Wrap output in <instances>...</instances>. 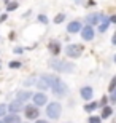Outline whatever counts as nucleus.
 Segmentation results:
<instances>
[{
    "instance_id": "f03ea898",
    "label": "nucleus",
    "mask_w": 116,
    "mask_h": 123,
    "mask_svg": "<svg viewBox=\"0 0 116 123\" xmlns=\"http://www.w3.org/2000/svg\"><path fill=\"white\" fill-rule=\"evenodd\" d=\"M49 66L54 69V70H59V72H73V64L72 62H65V61H59V59H53L51 62H49Z\"/></svg>"
},
{
    "instance_id": "a878e982",
    "label": "nucleus",
    "mask_w": 116,
    "mask_h": 123,
    "mask_svg": "<svg viewBox=\"0 0 116 123\" xmlns=\"http://www.w3.org/2000/svg\"><path fill=\"white\" fill-rule=\"evenodd\" d=\"M107 102H108L107 96H102V99H100V104H99V105H107Z\"/></svg>"
},
{
    "instance_id": "c756f323",
    "label": "nucleus",
    "mask_w": 116,
    "mask_h": 123,
    "mask_svg": "<svg viewBox=\"0 0 116 123\" xmlns=\"http://www.w3.org/2000/svg\"><path fill=\"white\" fill-rule=\"evenodd\" d=\"M88 5H89V6H92V5H95V2H94V0H88Z\"/></svg>"
},
{
    "instance_id": "1a4fd4ad",
    "label": "nucleus",
    "mask_w": 116,
    "mask_h": 123,
    "mask_svg": "<svg viewBox=\"0 0 116 123\" xmlns=\"http://www.w3.org/2000/svg\"><path fill=\"white\" fill-rule=\"evenodd\" d=\"M6 110H10V114H18L22 110V102H19L18 99H14L10 105H6Z\"/></svg>"
},
{
    "instance_id": "dca6fc26",
    "label": "nucleus",
    "mask_w": 116,
    "mask_h": 123,
    "mask_svg": "<svg viewBox=\"0 0 116 123\" xmlns=\"http://www.w3.org/2000/svg\"><path fill=\"white\" fill-rule=\"evenodd\" d=\"M108 27H110V21H108V18H105L102 23L99 24V32H102V34H103V32L108 31Z\"/></svg>"
},
{
    "instance_id": "20e7f679",
    "label": "nucleus",
    "mask_w": 116,
    "mask_h": 123,
    "mask_svg": "<svg viewBox=\"0 0 116 123\" xmlns=\"http://www.w3.org/2000/svg\"><path fill=\"white\" fill-rule=\"evenodd\" d=\"M24 109V114H26V118L27 120H37L38 117H40V110H38V107L37 105H26V107H22Z\"/></svg>"
},
{
    "instance_id": "a211bd4d",
    "label": "nucleus",
    "mask_w": 116,
    "mask_h": 123,
    "mask_svg": "<svg viewBox=\"0 0 116 123\" xmlns=\"http://www.w3.org/2000/svg\"><path fill=\"white\" fill-rule=\"evenodd\" d=\"M37 86L40 88V90H48V83L45 82V80H43V78H40V80H38V82H37Z\"/></svg>"
},
{
    "instance_id": "6ab92c4d",
    "label": "nucleus",
    "mask_w": 116,
    "mask_h": 123,
    "mask_svg": "<svg viewBox=\"0 0 116 123\" xmlns=\"http://www.w3.org/2000/svg\"><path fill=\"white\" fill-rule=\"evenodd\" d=\"M64 19H65V14H64V13H59L57 16L54 18V23H56V24H61V23L64 21Z\"/></svg>"
},
{
    "instance_id": "f3484780",
    "label": "nucleus",
    "mask_w": 116,
    "mask_h": 123,
    "mask_svg": "<svg viewBox=\"0 0 116 123\" xmlns=\"http://www.w3.org/2000/svg\"><path fill=\"white\" fill-rule=\"evenodd\" d=\"M97 107H99L97 102H88V104L84 105V110H86V112H92V110H95Z\"/></svg>"
},
{
    "instance_id": "5701e85b",
    "label": "nucleus",
    "mask_w": 116,
    "mask_h": 123,
    "mask_svg": "<svg viewBox=\"0 0 116 123\" xmlns=\"http://www.w3.org/2000/svg\"><path fill=\"white\" fill-rule=\"evenodd\" d=\"M115 86H116V78H111V82H110V86H108L110 93H111V91H115Z\"/></svg>"
},
{
    "instance_id": "c85d7f7f",
    "label": "nucleus",
    "mask_w": 116,
    "mask_h": 123,
    "mask_svg": "<svg viewBox=\"0 0 116 123\" xmlns=\"http://www.w3.org/2000/svg\"><path fill=\"white\" fill-rule=\"evenodd\" d=\"M14 53H22V48L18 46V48H14Z\"/></svg>"
},
{
    "instance_id": "4be33fe9",
    "label": "nucleus",
    "mask_w": 116,
    "mask_h": 123,
    "mask_svg": "<svg viewBox=\"0 0 116 123\" xmlns=\"http://www.w3.org/2000/svg\"><path fill=\"white\" fill-rule=\"evenodd\" d=\"M5 115H6V105L0 104V117H5Z\"/></svg>"
},
{
    "instance_id": "2eb2a0df",
    "label": "nucleus",
    "mask_w": 116,
    "mask_h": 123,
    "mask_svg": "<svg viewBox=\"0 0 116 123\" xmlns=\"http://www.w3.org/2000/svg\"><path fill=\"white\" fill-rule=\"evenodd\" d=\"M111 114H113V109L110 107V105H103V109H102V117L100 118H108V117H111Z\"/></svg>"
},
{
    "instance_id": "4468645a",
    "label": "nucleus",
    "mask_w": 116,
    "mask_h": 123,
    "mask_svg": "<svg viewBox=\"0 0 116 123\" xmlns=\"http://www.w3.org/2000/svg\"><path fill=\"white\" fill-rule=\"evenodd\" d=\"M48 46H49V51L53 53V56H57V55H59V51H61V45H59V42L53 40Z\"/></svg>"
},
{
    "instance_id": "393cba45",
    "label": "nucleus",
    "mask_w": 116,
    "mask_h": 123,
    "mask_svg": "<svg viewBox=\"0 0 116 123\" xmlns=\"http://www.w3.org/2000/svg\"><path fill=\"white\" fill-rule=\"evenodd\" d=\"M100 120H102L100 117H94V115H92V117L89 118V123H100Z\"/></svg>"
},
{
    "instance_id": "f8f14e48",
    "label": "nucleus",
    "mask_w": 116,
    "mask_h": 123,
    "mask_svg": "<svg viewBox=\"0 0 116 123\" xmlns=\"http://www.w3.org/2000/svg\"><path fill=\"white\" fill-rule=\"evenodd\" d=\"M30 98H32V93L30 91H19L18 96H16V99H18L19 102H22V104H24V102H27Z\"/></svg>"
},
{
    "instance_id": "7ed1b4c3",
    "label": "nucleus",
    "mask_w": 116,
    "mask_h": 123,
    "mask_svg": "<svg viewBox=\"0 0 116 123\" xmlns=\"http://www.w3.org/2000/svg\"><path fill=\"white\" fill-rule=\"evenodd\" d=\"M61 112H62V105L59 102H49L48 107H46V115L48 118H53V120H57L61 117Z\"/></svg>"
},
{
    "instance_id": "9d476101",
    "label": "nucleus",
    "mask_w": 116,
    "mask_h": 123,
    "mask_svg": "<svg viewBox=\"0 0 116 123\" xmlns=\"http://www.w3.org/2000/svg\"><path fill=\"white\" fill-rule=\"evenodd\" d=\"M81 23L80 21H72V23H68L67 24V32L68 34H78V32L81 31Z\"/></svg>"
},
{
    "instance_id": "7c9ffc66",
    "label": "nucleus",
    "mask_w": 116,
    "mask_h": 123,
    "mask_svg": "<svg viewBox=\"0 0 116 123\" xmlns=\"http://www.w3.org/2000/svg\"><path fill=\"white\" fill-rule=\"evenodd\" d=\"M35 123H49V122H46V120H37Z\"/></svg>"
},
{
    "instance_id": "39448f33",
    "label": "nucleus",
    "mask_w": 116,
    "mask_h": 123,
    "mask_svg": "<svg viewBox=\"0 0 116 123\" xmlns=\"http://www.w3.org/2000/svg\"><path fill=\"white\" fill-rule=\"evenodd\" d=\"M81 53H83V46L81 45H68L65 48V55L68 58H80Z\"/></svg>"
},
{
    "instance_id": "bb28decb",
    "label": "nucleus",
    "mask_w": 116,
    "mask_h": 123,
    "mask_svg": "<svg viewBox=\"0 0 116 123\" xmlns=\"http://www.w3.org/2000/svg\"><path fill=\"white\" fill-rule=\"evenodd\" d=\"M110 99H111V102H115V101H116V96H115V91H111V96H110Z\"/></svg>"
},
{
    "instance_id": "9b49d317",
    "label": "nucleus",
    "mask_w": 116,
    "mask_h": 123,
    "mask_svg": "<svg viewBox=\"0 0 116 123\" xmlns=\"http://www.w3.org/2000/svg\"><path fill=\"white\" fill-rule=\"evenodd\" d=\"M80 94H81V98L84 101H89L91 98L94 96V90L91 86H83L81 88V91H80Z\"/></svg>"
},
{
    "instance_id": "ddd939ff",
    "label": "nucleus",
    "mask_w": 116,
    "mask_h": 123,
    "mask_svg": "<svg viewBox=\"0 0 116 123\" xmlns=\"http://www.w3.org/2000/svg\"><path fill=\"white\" fill-rule=\"evenodd\" d=\"M3 123H21V118L18 114H10L3 117Z\"/></svg>"
},
{
    "instance_id": "6e6552de",
    "label": "nucleus",
    "mask_w": 116,
    "mask_h": 123,
    "mask_svg": "<svg viewBox=\"0 0 116 123\" xmlns=\"http://www.w3.org/2000/svg\"><path fill=\"white\" fill-rule=\"evenodd\" d=\"M107 18L105 14H100V13H92V14H89L88 16V23H89V26H94V24H97V23H100V21H103V19Z\"/></svg>"
},
{
    "instance_id": "aec40b11",
    "label": "nucleus",
    "mask_w": 116,
    "mask_h": 123,
    "mask_svg": "<svg viewBox=\"0 0 116 123\" xmlns=\"http://www.w3.org/2000/svg\"><path fill=\"white\" fill-rule=\"evenodd\" d=\"M19 6V3L18 2H11V3H8L6 5V10H8V11H13V10H16Z\"/></svg>"
},
{
    "instance_id": "423d86ee",
    "label": "nucleus",
    "mask_w": 116,
    "mask_h": 123,
    "mask_svg": "<svg viewBox=\"0 0 116 123\" xmlns=\"http://www.w3.org/2000/svg\"><path fill=\"white\" fill-rule=\"evenodd\" d=\"M81 37H83V40H86V42H91L94 38V29H92V26H84V27H81Z\"/></svg>"
},
{
    "instance_id": "2f4dec72",
    "label": "nucleus",
    "mask_w": 116,
    "mask_h": 123,
    "mask_svg": "<svg viewBox=\"0 0 116 123\" xmlns=\"http://www.w3.org/2000/svg\"><path fill=\"white\" fill-rule=\"evenodd\" d=\"M0 123H3V122H2V120H0Z\"/></svg>"
},
{
    "instance_id": "f257e3e1",
    "label": "nucleus",
    "mask_w": 116,
    "mask_h": 123,
    "mask_svg": "<svg viewBox=\"0 0 116 123\" xmlns=\"http://www.w3.org/2000/svg\"><path fill=\"white\" fill-rule=\"evenodd\" d=\"M40 78H43L46 83H48V86L53 90V93L54 94H57V96H62V94H65V93L68 91V88H67V85L61 80L59 77H54V75H49V74H43Z\"/></svg>"
},
{
    "instance_id": "0eeeda50",
    "label": "nucleus",
    "mask_w": 116,
    "mask_h": 123,
    "mask_svg": "<svg viewBox=\"0 0 116 123\" xmlns=\"http://www.w3.org/2000/svg\"><path fill=\"white\" fill-rule=\"evenodd\" d=\"M32 99H33V105H45L48 102V98H46L45 93H35V94H32Z\"/></svg>"
},
{
    "instance_id": "cd10ccee",
    "label": "nucleus",
    "mask_w": 116,
    "mask_h": 123,
    "mask_svg": "<svg viewBox=\"0 0 116 123\" xmlns=\"http://www.w3.org/2000/svg\"><path fill=\"white\" fill-rule=\"evenodd\" d=\"M3 21H6V14H2L0 16V23H3Z\"/></svg>"
},
{
    "instance_id": "b1692460",
    "label": "nucleus",
    "mask_w": 116,
    "mask_h": 123,
    "mask_svg": "<svg viewBox=\"0 0 116 123\" xmlns=\"http://www.w3.org/2000/svg\"><path fill=\"white\" fill-rule=\"evenodd\" d=\"M38 21H40L41 24H48V18H46L45 14H40V16H38Z\"/></svg>"
},
{
    "instance_id": "473e14b6",
    "label": "nucleus",
    "mask_w": 116,
    "mask_h": 123,
    "mask_svg": "<svg viewBox=\"0 0 116 123\" xmlns=\"http://www.w3.org/2000/svg\"><path fill=\"white\" fill-rule=\"evenodd\" d=\"M0 66H2V62H0Z\"/></svg>"
},
{
    "instance_id": "412c9836",
    "label": "nucleus",
    "mask_w": 116,
    "mask_h": 123,
    "mask_svg": "<svg viewBox=\"0 0 116 123\" xmlns=\"http://www.w3.org/2000/svg\"><path fill=\"white\" fill-rule=\"evenodd\" d=\"M8 66H10V69H19L21 66H22V64L19 62V61H11V62H10Z\"/></svg>"
}]
</instances>
